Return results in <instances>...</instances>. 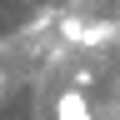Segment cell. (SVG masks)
I'll list each match as a JSON object with an SVG mask.
<instances>
[{
	"label": "cell",
	"mask_w": 120,
	"mask_h": 120,
	"mask_svg": "<svg viewBox=\"0 0 120 120\" xmlns=\"http://www.w3.org/2000/svg\"><path fill=\"white\" fill-rule=\"evenodd\" d=\"M55 120H95V105H90V95H85V85H65L55 95Z\"/></svg>",
	"instance_id": "obj_1"
},
{
	"label": "cell",
	"mask_w": 120,
	"mask_h": 120,
	"mask_svg": "<svg viewBox=\"0 0 120 120\" xmlns=\"http://www.w3.org/2000/svg\"><path fill=\"white\" fill-rule=\"evenodd\" d=\"M115 20H120V10H115Z\"/></svg>",
	"instance_id": "obj_3"
},
{
	"label": "cell",
	"mask_w": 120,
	"mask_h": 120,
	"mask_svg": "<svg viewBox=\"0 0 120 120\" xmlns=\"http://www.w3.org/2000/svg\"><path fill=\"white\" fill-rule=\"evenodd\" d=\"M0 90H5V65H0Z\"/></svg>",
	"instance_id": "obj_2"
}]
</instances>
